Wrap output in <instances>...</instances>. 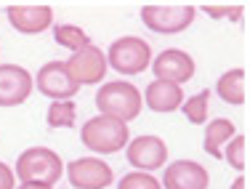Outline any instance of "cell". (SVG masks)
<instances>
[{
	"mask_svg": "<svg viewBox=\"0 0 250 189\" xmlns=\"http://www.w3.org/2000/svg\"><path fill=\"white\" fill-rule=\"evenodd\" d=\"M231 189H248V181H245V176H237V179L231 181Z\"/></svg>",
	"mask_w": 250,
	"mask_h": 189,
	"instance_id": "25",
	"label": "cell"
},
{
	"mask_svg": "<svg viewBox=\"0 0 250 189\" xmlns=\"http://www.w3.org/2000/svg\"><path fill=\"white\" fill-rule=\"evenodd\" d=\"M163 189H208L210 187V173L205 165L194 163V160H176L170 165H165Z\"/></svg>",
	"mask_w": 250,
	"mask_h": 189,
	"instance_id": "12",
	"label": "cell"
},
{
	"mask_svg": "<svg viewBox=\"0 0 250 189\" xmlns=\"http://www.w3.org/2000/svg\"><path fill=\"white\" fill-rule=\"evenodd\" d=\"M35 91L48 96L51 102H75L80 85L67 75V67H64L62 59H53V62H45L43 67L35 75Z\"/></svg>",
	"mask_w": 250,
	"mask_h": 189,
	"instance_id": "6",
	"label": "cell"
},
{
	"mask_svg": "<svg viewBox=\"0 0 250 189\" xmlns=\"http://www.w3.org/2000/svg\"><path fill=\"white\" fill-rule=\"evenodd\" d=\"M35 91L32 75L19 64H0V107H21Z\"/></svg>",
	"mask_w": 250,
	"mask_h": 189,
	"instance_id": "11",
	"label": "cell"
},
{
	"mask_svg": "<svg viewBox=\"0 0 250 189\" xmlns=\"http://www.w3.org/2000/svg\"><path fill=\"white\" fill-rule=\"evenodd\" d=\"M16 189H53V187H48V184H35V181H27V184H19Z\"/></svg>",
	"mask_w": 250,
	"mask_h": 189,
	"instance_id": "24",
	"label": "cell"
},
{
	"mask_svg": "<svg viewBox=\"0 0 250 189\" xmlns=\"http://www.w3.org/2000/svg\"><path fill=\"white\" fill-rule=\"evenodd\" d=\"M242 5H202V14H208L210 19H229V21H240L242 16Z\"/></svg>",
	"mask_w": 250,
	"mask_h": 189,
	"instance_id": "22",
	"label": "cell"
},
{
	"mask_svg": "<svg viewBox=\"0 0 250 189\" xmlns=\"http://www.w3.org/2000/svg\"><path fill=\"white\" fill-rule=\"evenodd\" d=\"M237 133V126L229 120V117H216V120H208L205 123V133H202V149L205 155L221 160V152L224 147L231 141V136Z\"/></svg>",
	"mask_w": 250,
	"mask_h": 189,
	"instance_id": "15",
	"label": "cell"
},
{
	"mask_svg": "<svg viewBox=\"0 0 250 189\" xmlns=\"http://www.w3.org/2000/svg\"><path fill=\"white\" fill-rule=\"evenodd\" d=\"M152 72H154V80H168V83H176V85H184L194 78L197 67H194V59L192 54L181 48H165L160 51L157 56H152Z\"/></svg>",
	"mask_w": 250,
	"mask_h": 189,
	"instance_id": "10",
	"label": "cell"
},
{
	"mask_svg": "<svg viewBox=\"0 0 250 189\" xmlns=\"http://www.w3.org/2000/svg\"><path fill=\"white\" fill-rule=\"evenodd\" d=\"M64 67H67V75L72 78L77 85H96V83L104 80L106 75V56L104 51L96 48V45H85V48L75 51L69 59H64Z\"/></svg>",
	"mask_w": 250,
	"mask_h": 189,
	"instance_id": "9",
	"label": "cell"
},
{
	"mask_svg": "<svg viewBox=\"0 0 250 189\" xmlns=\"http://www.w3.org/2000/svg\"><path fill=\"white\" fill-rule=\"evenodd\" d=\"M96 109L99 115L115 117L128 126L130 120L141 115L144 109V99H141V91L128 80H112L104 83V85L96 91Z\"/></svg>",
	"mask_w": 250,
	"mask_h": 189,
	"instance_id": "2",
	"label": "cell"
},
{
	"mask_svg": "<svg viewBox=\"0 0 250 189\" xmlns=\"http://www.w3.org/2000/svg\"><path fill=\"white\" fill-rule=\"evenodd\" d=\"M106 67H112L115 72L133 78L149 69L152 64V45L139 35H123V38L112 40L109 51H106Z\"/></svg>",
	"mask_w": 250,
	"mask_h": 189,
	"instance_id": "4",
	"label": "cell"
},
{
	"mask_svg": "<svg viewBox=\"0 0 250 189\" xmlns=\"http://www.w3.org/2000/svg\"><path fill=\"white\" fill-rule=\"evenodd\" d=\"M125 160L130 163L133 170L152 173V170L163 168V165L168 163V144H165L160 136H152V133L136 136V139H130L128 147H125Z\"/></svg>",
	"mask_w": 250,
	"mask_h": 189,
	"instance_id": "8",
	"label": "cell"
},
{
	"mask_svg": "<svg viewBox=\"0 0 250 189\" xmlns=\"http://www.w3.org/2000/svg\"><path fill=\"white\" fill-rule=\"evenodd\" d=\"M216 93L221 96V102L240 107L248 102V75L242 67H231L226 69L221 78L216 80Z\"/></svg>",
	"mask_w": 250,
	"mask_h": 189,
	"instance_id": "16",
	"label": "cell"
},
{
	"mask_svg": "<svg viewBox=\"0 0 250 189\" xmlns=\"http://www.w3.org/2000/svg\"><path fill=\"white\" fill-rule=\"evenodd\" d=\"M178 109L184 112V117H187L192 126H205V123H208V112H210V91L202 88L200 93L184 99Z\"/></svg>",
	"mask_w": 250,
	"mask_h": 189,
	"instance_id": "18",
	"label": "cell"
},
{
	"mask_svg": "<svg viewBox=\"0 0 250 189\" xmlns=\"http://www.w3.org/2000/svg\"><path fill=\"white\" fill-rule=\"evenodd\" d=\"M64 173L72 189H106L115 184V170L101 157H77L64 165Z\"/></svg>",
	"mask_w": 250,
	"mask_h": 189,
	"instance_id": "7",
	"label": "cell"
},
{
	"mask_svg": "<svg viewBox=\"0 0 250 189\" xmlns=\"http://www.w3.org/2000/svg\"><path fill=\"white\" fill-rule=\"evenodd\" d=\"M80 141L88 152H93V155H115V152H120L128 147L130 131H128L125 123L115 120V117L96 115V117L83 123Z\"/></svg>",
	"mask_w": 250,
	"mask_h": 189,
	"instance_id": "3",
	"label": "cell"
},
{
	"mask_svg": "<svg viewBox=\"0 0 250 189\" xmlns=\"http://www.w3.org/2000/svg\"><path fill=\"white\" fill-rule=\"evenodd\" d=\"M141 21H144L146 29L157 35H178L184 29L192 27L194 16H197V8L194 5H187V3H165V5H141L139 11Z\"/></svg>",
	"mask_w": 250,
	"mask_h": 189,
	"instance_id": "5",
	"label": "cell"
},
{
	"mask_svg": "<svg viewBox=\"0 0 250 189\" xmlns=\"http://www.w3.org/2000/svg\"><path fill=\"white\" fill-rule=\"evenodd\" d=\"M77 120V104L75 102H51L45 112L48 128H72Z\"/></svg>",
	"mask_w": 250,
	"mask_h": 189,
	"instance_id": "19",
	"label": "cell"
},
{
	"mask_svg": "<svg viewBox=\"0 0 250 189\" xmlns=\"http://www.w3.org/2000/svg\"><path fill=\"white\" fill-rule=\"evenodd\" d=\"M117 189H163V187H160L157 176L144 173V170H130V173L120 176Z\"/></svg>",
	"mask_w": 250,
	"mask_h": 189,
	"instance_id": "21",
	"label": "cell"
},
{
	"mask_svg": "<svg viewBox=\"0 0 250 189\" xmlns=\"http://www.w3.org/2000/svg\"><path fill=\"white\" fill-rule=\"evenodd\" d=\"M53 40H56V45L72 51V54L91 45V35L77 24H53Z\"/></svg>",
	"mask_w": 250,
	"mask_h": 189,
	"instance_id": "17",
	"label": "cell"
},
{
	"mask_svg": "<svg viewBox=\"0 0 250 189\" xmlns=\"http://www.w3.org/2000/svg\"><path fill=\"white\" fill-rule=\"evenodd\" d=\"M0 189H16V176L11 170V165L0 160Z\"/></svg>",
	"mask_w": 250,
	"mask_h": 189,
	"instance_id": "23",
	"label": "cell"
},
{
	"mask_svg": "<svg viewBox=\"0 0 250 189\" xmlns=\"http://www.w3.org/2000/svg\"><path fill=\"white\" fill-rule=\"evenodd\" d=\"M221 160H226L234 170H240V173L248 168V139L242 133L231 136V141L224 147V152H221Z\"/></svg>",
	"mask_w": 250,
	"mask_h": 189,
	"instance_id": "20",
	"label": "cell"
},
{
	"mask_svg": "<svg viewBox=\"0 0 250 189\" xmlns=\"http://www.w3.org/2000/svg\"><path fill=\"white\" fill-rule=\"evenodd\" d=\"M14 176L21 184L35 181V184L56 187L59 179L64 176V160L56 149H51V147H29V149H24L16 157Z\"/></svg>",
	"mask_w": 250,
	"mask_h": 189,
	"instance_id": "1",
	"label": "cell"
},
{
	"mask_svg": "<svg viewBox=\"0 0 250 189\" xmlns=\"http://www.w3.org/2000/svg\"><path fill=\"white\" fill-rule=\"evenodd\" d=\"M11 27L21 35H43L53 27V8L51 5H8L5 8Z\"/></svg>",
	"mask_w": 250,
	"mask_h": 189,
	"instance_id": "13",
	"label": "cell"
},
{
	"mask_svg": "<svg viewBox=\"0 0 250 189\" xmlns=\"http://www.w3.org/2000/svg\"><path fill=\"white\" fill-rule=\"evenodd\" d=\"M141 99H144V104L152 112H157V115H168V112H176L178 107H181L184 91H181V85H176V83L152 80L149 85L144 88Z\"/></svg>",
	"mask_w": 250,
	"mask_h": 189,
	"instance_id": "14",
	"label": "cell"
}]
</instances>
